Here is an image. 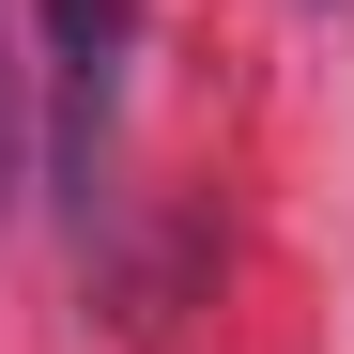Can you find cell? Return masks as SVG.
Instances as JSON below:
<instances>
[{"instance_id":"6da1fadb","label":"cell","mask_w":354,"mask_h":354,"mask_svg":"<svg viewBox=\"0 0 354 354\" xmlns=\"http://www.w3.org/2000/svg\"><path fill=\"white\" fill-rule=\"evenodd\" d=\"M46 16V108H31V154L46 185H62V216L93 231L108 201V124H124V46H139V0H31Z\"/></svg>"},{"instance_id":"7a4b0ae2","label":"cell","mask_w":354,"mask_h":354,"mask_svg":"<svg viewBox=\"0 0 354 354\" xmlns=\"http://www.w3.org/2000/svg\"><path fill=\"white\" fill-rule=\"evenodd\" d=\"M31 201V46H16V0H0V216Z\"/></svg>"}]
</instances>
